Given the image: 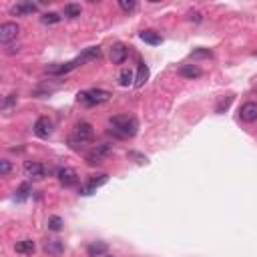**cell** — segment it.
Returning <instances> with one entry per match:
<instances>
[{
  "label": "cell",
  "mask_w": 257,
  "mask_h": 257,
  "mask_svg": "<svg viewBox=\"0 0 257 257\" xmlns=\"http://www.w3.org/2000/svg\"><path fill=\"white\" fill-rule=\"evenodd\" d=\"M22 171H24V175L29 179H45L46 177V173H48V169L43 165V163H38V161H26V163L22 165Z\"/></svg>",
  "instance_id": "obj_5"
},
{
  "label": "cell",
  "mask_w": 257,
  "mask_h": 257,
  "mask_svg": "<svg viewBox=\"0 0 257 257\" xmlns=\"http://www.w3.org/2000/svg\"><path fill=\"white\" fill-rule=\"evenodd\" d=\"M75 137H76V141H80V143H89V141H92V137H94V129H92V125L87 123V121L78 123L76 129H75Z\"/></svg>",
  "instance_id": "obj_10"
},
{
  "label": "cell",
  "mask_w": 257,
  "mask_h": 257,
  "mask_svg": "<svg viewBox=\"0 0 257 257\" xmlns=\"http://www.w3.org/2000/svg\"><path fill=\"white\" fill-rule=\"evenodd\" d=\"M133 80H135V76H133V71L131 69H123V71L119 73V85L121 87H131V85H135Z\"/></svg>",
  "instance_id": "obj_20"
},
{
  "label": "cell",
  "mask_w": 257,
  "mask_h": 257,
  "mask_svg": "<svg viewBox=\"0 0 257 257\" xmlns=\"http://www.w3.org/2000/svg\"><path fill=\"white\" fill-rule=\"evenodd\" d=\"M57 177H59V181H60L62 187H75V185L78 183V175H76V171L71 169V167H62V169H59Z\"/></svg>",
  "instance_id": "obj_9"
},
{
  "label": "cell",
  "mask_w": 257,
  "mask_h": 257,
  "mask_svg": "<svg viewBox=\"0 0 257 257\" xmlns=\"http://www.w3.org/2000/svg\"><path fill=\"white\" fill-rule=\"evenodd\" d=\"M105 257H113V255H105Z\"/></svg>",
  "instance_id": "obj_32"
},
{
  "label": "cell",
  "mask_w": 257,
  "mask_h": 257,
  "mask_svg": "<svg viewBox=\"0 0 257 257\" xmlns=\"http://www.w3.org/2000/svg\"><path fill=\"white\" fill-rule=\"evenodd\" d=\"M64 16L66 18H78L80 16V12H83V8H80V4H75V2H71V4H64Z\"/></svg>",
  "instance_id": "obj_21"
},
{
  "label": "cell",
  "mask_w": 257,
  "mask_h": 257,
  "mask_svg": "<svg viewBox=\"0 0 257 257\" xmlns=\"http://www.w3.org/2000/svg\"><path fill=\"white\" fill-rule=\"evenodd\" d=\"M40 22L43 24H57V22H60V16L57 15V12H46V15H43L40 16Z\"/></svg>",
  "instance_id": "obj_23"
},
{
  "label": "cell",
  "mask_w": 257,
  "mask_h": 257,
  "mask_svg": "<svg viewBox=\"0 0 257 257\" xmlns=\"http://www.w3.org/2000/svg\"><path fill=\"white\" fill-rule=\"evenodd\" d=\"M109 123H111V133H115L121 139L135 137L139 131V121L133 115H115L111 117Z\"/></svg>",
  "instance_id": "obj_2"
},
{
  "label": "cell",
  "mask_w": 257,
  "mask_h": 257,
  "mask_svg": "<svg viewBox=\"0 0 257 257\" xmlns=\"http://www.w3.org/2000/svg\"><path fill=\"white\" fill-rule=\"evenodd\" d=\"M179 75L185 76V78H199L203 75V71L199 69V66H195V64H183L181 69H179Z\"/></svg>",
  "instance_id": "obj_18"
},
{
  "label": "cell",
  "mask_w": 257,
  "mask_h": 257,
  "mask_svg": "<svg viewBox=\"0 0 257 257\" xmlns=\"http://www.w3.org/2000/svg\"><path fill=\"white\" fill-rule=\"evenodd\" d=\"M231 101H233V97H227V99H223L219 105H217V113H223V109H229V105H231Z\"/></svg>",
  "instance_id": "obj_27"
},
{
  "label": "cell",
  "mask_w": 257,
  "mask_h": 257,
  "mask_svg": "<svg viewBox=\"0 0 257 257\" xmlns=\"http://www.w3.org/2000/svg\"><path fill=\"white\" fill-rule=\"evenodd\" d=\"M119 8L125 12H133L137 8V2H135V0H119Z\"/></svg>",
  "instance_id": "obj_25"
},
{
  "label": "cell",
  "mask_w": 257,
  "mask_h": 257,
  "mask_svg": "<svg viewBox=\"0 0 257 257\" xmlns=\"http://www.w3.org/2000/svg\"><path fill=\"white\" fill-rule=\"evenodd\" d=\"M32 131H34V135L38 139H48L50 133H52V121L48 117H38Z\"/></svg>",
  "instance_id": "obj_6"
},
{
  "label": "cell",
  "mask_w": 257,
  "mask_h": 257,
  "mask_svg": "<svg viewBox=\"0 0 257 257\" xmlns=\"http://www.w3.org/2000/svg\"><path fill=\"white\" fill-rule=\"evenodd\" d=\"M139 38L143 40V43L151 45V46H157V45L163 43V36H161L159 32H155V30H143V32H139Z\"/></svg>",
  "instance_id": "obj_17"
},
{
  "label": "cell",
  "mask_w": 257,
  "mask_h": 257,
  "mask_svg": "<svg viewBox=\"0 0 257 257\" xmlns=\"http://www.w3.org/2000/svg\"><path fill=\"white\" fill-rule=\"evenodd\" d=\"M43 249H45L48 255L59 257V255L64 253V243H62L60 239H46V241L43 243Z\"/></svg>",
  "instance_id": "obj_13"
},
{
  "label": "cell",
  "mask_w": 257,
  "mask_h": 257,
  "mask_svg": "<svg viewBox=\"0 0 257 257\" xmlns=\"http://www.w3.org/2000/svg\"><path fill=\"white\" fill-rule=\"evenodd\" d=\"M111 99V92L105 91V89H89V91H80L76 94V101L85 106H97L103 105Z\"/></svg>",
  "instance_id": "obj_3"
},
{
  "label": "cell",
  "mask_w": 257,
  "mask_h": 257,
  "mask_svg": "<svg viewBox=\"0 0 257 257\" xmlns=\"http://www.w3.org/2000/svg\"><path fill=\"white\" fill-rule=\"evenodd\" d=\"M15 251H16L18 255H32V253L36 251V245H34L32 239H22V241H16Z\"/></svg>",
  "instance_id": "obj_15"
},
{
  "label": "cell",
  "mask_w": 257,
  "mask_h": 257,
  "mask_svg": "<svg viewBox=\"0 0 257 257\" xmlns=\"http://www.w3.org/2000/svg\"><path fill=\"white\" fill-rule=\"evenodd\" d=\"M189 18L195 20V22H201V15H199V12H191V15H189Z\"/></svg>",
  "instance_id": "obj_31"
},
{
  "label": "cell",
  "mask_w": 257,
  "mask_h": 257,
  "mask_svg": "<svg viewBox=\"0 0 257 257\" xmlns=\"http://www.w3.org/2000/svg\"><path fill=\"white\" fill-rule=\"evenodd\" d=\"M20 32V26L16 22H4L0 26V40H2V45H8L10 40H15Z\"/></svg>",
  "instance_id": "obj_8"
},
{
  "label": "cell",
  "mask_w": 257,
  "mask_h": 257,
  "mask_svg": "<svg viewBox=\"0 0 257 257\" xmlns=\"http://www.w3.org/2000/svg\"><path fill=\"white\" fill-rule=\"evenodd\" d=\"M129 157L139 159V163H147V157H143V155H139V153H129Z\"/></svg>",
  "instance_id": "obj_29"
},
{
  "label": "cell",
  "mask_w": 257,
  "mask_h": 257,
  "mask_svg": "<svg viewBox=\"0 0 257 257\" xmlns=\"http://www.w3.org/2000/svg\"><path fill=\"white\" fill-rule=\"evenodd\" d=\"M10 169H12L10 161H6V159H2V161H0V177H6V175L10 173Z\"/></svg>",
  "instance_id": "obj_26"
},
{
  "label": "cell",
  "mask_w": 257,
  "mask_h": 257,
  "mask_svg": "<svg viewBox=\"0 0 257 257\" xmlns=\"http://www.w3.org/2000/svg\"><path fill=\"white\" fill-rule=\"evenodd\" d=\"M106 251H109V245L103 243V241H94V243H91V245L87 247L89 257H105Z\"/></svg>",
  "instance_id": "obj_16"
},
{
  "label": "cell",
  "mask_w": 257,
  "mask_h": 257,
  "mask_svg": "<svg viewBox=\"0 0 257 257\" xmlns=\"http://www.w3.org/2000/svg\"><path fill=\"white\" fill-rule=\"evenodd\" d=\"M147 80H149V66L145 62H141L139 69H137V76H135V87L141 89L147 83Z\"/></svg>",
  "instance_id": "obj_19"
},
{
  "label": "cell",
  "mask_w": 257,
  "mask_h": 257,
  "mask_svg": "<svg viewBox=\"0 0 257 257\" xmlns=\"http://www.w3.org/2000/svg\"><path fill=\"white\" fill-rule=\"evenodd\" d=\"M127 57H129V48L125 45H121V43L113 45V48H111V60H113V64H123L127 60Z\"/></svg>",
  "instance_id": "obj_12"
},
{
  "label": "cell",
  "mask_w": 257,
  "mask_h": 257,
  "mask_svg": "<svg viewBox=\"0 0 257 257\" xmlns=\"http://www.w3.org/2000/svg\"><path fill=\"white\" fill-rule=\"evenodd\" d=\"M48 229L50 231H60L62 229V219L59 217V215H52V217L48 219Z\"/></svg>",
  "instance_id": "obj_24"
},
{
  "label": "cell",
  "mask_w": 257,
  "mask_h": 257,
  "mask_svg": "<svg viewBox=\"0 0 257 257\" xmlns=\"http://www.w3.org/2000/svg\"><path fill=\"white\" fill-rule=\"evenodd\" d=\"M106 181H109V175H105V173H101V175H92V177L89 179V183L80 189V195H92L94 191H97L99 187H103Z\"/></svg>",
  "instance_id": "obj_7"
},
{
  "label": "cell",
  "mask_w": 257,
  "mask_h": 257,
  "mask_svg": "<svg viewBox=\"0 0 257 257\" xmlns=\"http://www.w3.org/2000/svg\"><path fill=\"white\" fill-rule=\"evenodd\" d=\"M38 10V6L34 2H18L12 6V15L15 16H26V15H34Z\"/></svg>",
  "instance_id": "obj_14"
},
{
  "label": "cell",
  "mask_w": 257,
  "mask_h": 257,
  "mask_svg": "<svg viewBox=\"0 0 257 257\" xmlns=\"http://www.w3.org/2000/svg\"><path fill=\"white\" fill-rule=\"evenodd\" d=\"M12 103H16V94H15V92H12V94H8V99L4 101V109H8V106H10Z\"/></svg>",
  "instance_id": "obj_28"
},
{
  "label": "cell",
  "mask_w": 257,
  "mask_h": 257,
  "mask_svg": "<svg viewBox=\"0 0 257 257\" xmlns=\"http://www.w3.org/2000/svg\"><path fill=\"white\" fill-rule=\"evenodd\" d=\"M193 57H211V52H207V50H195Z\"/></svg>",
  "instance_id": "obj_30"
},
{
  "label": "cell",
  "mask_w": 257,
  "mask_h": 257,
  "mask_svg": "<svg viewBox=\"0 0 257 257\" xmlns=\"http://www.w3.org/2000/svg\"><path fill=\"white\" fill-rule=\"evenodd\" d=\"M111 155H113L111 145L101 143V145H97V147H92L91 151L87 153V163H89V165H101L103 161H105L106 157H111Z\"/></svg>",
  "instance_id": "obj_4"
},
{
  "label": "cell",
  "mask_w": 257,
  "mask_h": 257,
  "mask_svg": "<svg viewBox=\"0 0 257 257\" xmlns=\"http://www.w3.org/2000/svg\"><path fill=\"white\" fill-rule=\"evenodd\" d=\"M30 191H32L30 185H29V183H22V185L18 187V191H16V201H18V203H24L26 199H29Z\"/></svg>",
  "instance_id": "obj_22"
},
{
  "label": "cell",
  "mask_w": 257,
  "mask_h": 257,
  "mask_svg": "<svg viewBox=\"0 0 257 257\" xmlns=\"http://www.w3.org/2000/svg\"><path fill=\"white\" fill-rule=\"evenodd\" d=\"M239 119L243 123H255L257 121V103H245L239 109Z\"/></svg>",
  "instance_id": "obj_11"
},
{
  "label": "cell",
  "mask_w": 257,
  "mask_h": 257,
  "mask_svg": "<svg viewBox=\"0 0 257 257\" xmlns=\"http://www.w3.org/2000/svg\"><path fill=\"white\" fill-rule=\"evenodd\" d=\"M99 57H101V48H99V46H91V48H87V50L83 52V55L76 57V59H75V60H71V62L50 66V69H48V75H52V76L69 75L71 71H75V69H76V66L85 64V62H89V60H94V59H99Z\"/></svg>",
  "instance_id": "obj_1"
}]
</instances>
